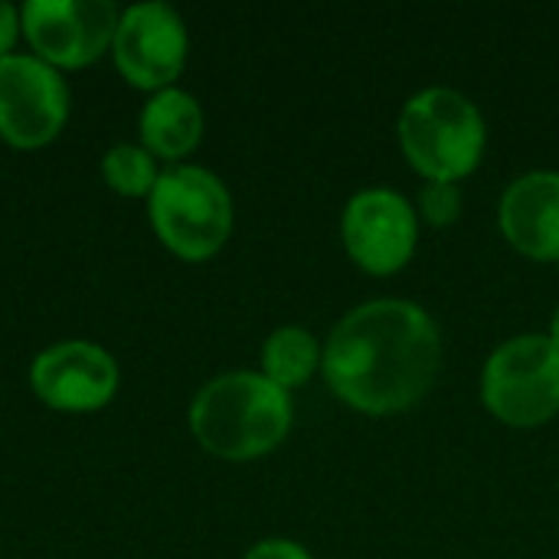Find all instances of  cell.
Here are the masks:
<instances>
[{
  "label": "cell",
  "instance_id": "cell-1",
  "mask_svg": "<svg viewBox=\"0 0 559 559\" xmlns=\"http://www.w3.org/2000/svg\"><path fill=\"white\" fill-rule=\"evenodd\" d=\"M442 367L432 314L406 298H377L347 311L324 344V380L334 396L370 416L416 406Z\"/></svg>",
  "mask_w": 559,
  "mask_h": 559
},
{
  "label": "cell",
  "instance_id": "cell-2",
  "mask_svg": "<svg viewBox=\"0 0 559 559\" xmlns=\"http://www.w3.org/2000/svg\"><path fill=\"white\" fill-rule=\"evenodd\" d=\"M292 393L262 370H229L203 383L190 403V432L203 452L252 462L275 452L292 432Z\"/></svg>",
  "mask_w": 559,
  "mask_h": 559
},
{
  "label": "cell",
  "instance_id": "cell-3",
  "mask_svg": "<svg viewBox=\"0 0 559 559\" xmlns=\"http://www.w3.org/2000/svg\"><path fill=\"white\" fill-rule=\"evenodd\" d=\"M400 147L406 160L426 180L459 183L468 177L485 154V118L481 108L449 85H429L416 92L396 121Z\"/></svg>",
  "mask_w": 559,
  "mask_h": 559
},
{
  "label": "cell",
  "instance_id": "cell-4",
  "mask_svg": "<svg viewBox=\"0 0 559 559\" xmlns=\"http://www.w3.org/2000/svg\"><path fill=\"white\" fill-rule=\"evenodd\" d=\"M147 219L177 259L206 262L233 236V193L210 167L170 164L147 197Z\"/></svg>",
  "mask_w": 559,
  "mask_h": 559
},
{
  "label": "cell",
  "instance_id": "cell-5",
  "mask_svg": "<svg viewBox=\"0 0 559 559\" xmlns=\"http://www.w3.org/2000/svg\"><path fill=\"white\" fill-rule=\"evenodd\" d=\"M481 400L495 419L534 429L559 413V347L550 334H518L485 364Z\"/></svg>",
  "mask_w": 559,
  "mask_h": 559
},
{
  "label": "cell",
  "instance_id": "cell-6",
  "mask_svg": "<svg viewBox=\"0 0 559 559\" xmlns=\"http://www.w3.org/2000/svg\"><path fill=\"white\" fill-rule=\"evenodd\" d=\"M72 92L59 69L33 52L0 59V138L10 147L36 151L56 141L69 121Z\"/></svg>",
  "mask_w": 559,
  "mask_h": 559
},
{
  "label": "cell",
  "instance_id": "cell-7",
  "mask_svg": "<svg viewBox=\"0 0 559 559\" xmlns=\"http://www.w3.org/2000/svg\"><path fill=\"white\" fill-rule=\"evenodd\" d=\"M121 10L111 0H26L20 7L29 52L52 69H85L111 49Z\"/></svg>",
  "mask_w": 559,
  "mask_h": 559
},
{
  "label": "cell",
  "instance_id": "cell-8",
  "mask_svg": "<svg viewBox=\"0 0 559 559\" xmlns=\"http://www.w3.org/2000/svg\"><path fill=\"white\" fill-rule=\"evenodd\" d=\"M187 23L170 3L144 0L121 10L111 39V59L128 85L151 95L170 88L187 69Z\"/></svg>",
  "mask_w": 559,
  "mask_h": 559
},
{
  "label": "cell",
  "instance_id": "cell-9",
  "mask_svg": "<svg viewBox=\"0 0 559 559\" xmlns=\"http://www.w3.org/2000/svg\"><path fill=\"white\" fill-rule=\"evenodd\" d=\"M341 239L364 272L393 275L406 269L416 252L419 213L393 187H364L341 213Z\"/></svg>",
  "mask_w": 559,
  "mask_h": 559
},
{
  "label": "cell",
  "instance_id": "cell-10",
  "mask_svg": "<svg viewBox=\"0 0 559 559\" xmlns=\"http://www.w3.org/2000/svg\"><path fill=\"white\" fill-rule=\"evenodd\" d=\"M118 360L92 341H59L33 357L29 386L56 413H95L118 393Z\"/></svg>",
  "mask_w": 559,
  "mask_h": 559
},
{
  "label": "cell",
  "instance_id": "cell-11",
  "mask_svg": "<svg viewBox=\"0 0 559 559\" xmlns=\"http://www.w3.org/2000/svg\"><path fill=\"white\" fill-rule=\"evenodd\" d=\"M498 226L504 239L540 262L559 259V174H521L498 203Z\"/></svg>",
  "mask_w": 559,
  "mask_h": 559
},
{
  "label": "cell",
  "instance_id": "cell-12",
  "mask_svg": "<svg viewBox=\"0 0 559 559\" xmlns=\"http://www.w3.org/2000/svg\"><path fill=\"white\" fill-rule=\"evenodd\" d=\"M138 131L141 144L154 157L177 164L180 157L193 154L203 141V108L197 95H190L187 88H160L144 102Z\"/></svg>",
  "mask_w": 559,
  "mask_h": 559
},
{
  "label": "cell",
  "instance_id": "cell-13",
  "mask_svg": "<svg viewBox=\"0 0 559 559\" xmlns=\"http://www.w3.org/2000/svg\"><path fill=\"white\" fill-rule=\"evenodd\" d=\"M321 360H324L321 341L308 328H298V324L272 331L259 354L262 377H269L285 393L305 386L321 370Z\"/></svg>",
  "mask_w": 559,
  "mask_h": 559
},
{
  "label": "cell",
  "instance_id": "cell-14",
  "mask_svg": "<svg viewBox=\"0 0 559 559\" xmlns=\"http://www.w3.org/2000/svg\"><path fill=\"white\" fill-rule=\"evenodd\" d=\"M102 177L105 183L121 193V197H151L160 170H157V157L144 147V144H111L102 157Z\"/></svg>",
  "mask_w": 559,
  "mask_h": 559
},
{
  "label": "cell",
  "instance_id": "cell-15",
  "mask_svg": "<svg viewBox=\"0 0 559 559\" xmlns=\"http://www.w3.org/2000/svg\"><path fill=\"white\" fill-rule=\"evenodd\" d=\"M419 219L442 229L452 226L462 216V190L459 183H445V180H426L419 190V206H416Z\"/></svg>",
  "mask_w": 559,
  "mask_h": 559
},
{
  "label": "cell",
  "instance_id": "cell-16",
  "mask_svg": "<svg viewBox=\"0 0 559 559\" xmlns=\"http://www.w3.org/2000/svg\"><path fill=\"white\" fill-rule=\"evenodd\" d=\"M242 559H314L301 544L285 540V537H272V540H259L255 547L246 550Z\"/></svg>",
  "mask_w": 559,
  "mask_h": 559
},
{
  "label": "cell",
  "instance_id": "cell-17",
  "mask_svg": "<svg viewBox=\"0 0 559 559\" xmlns=\"http://www.w3.org/2000/svg\"><path fill=\"white\" fill-rule=\"evenodd\" d=\"M23 36V26H20V7L16 3H7L0 0V59L13 52L16 39Z\"/></svg>",
  "mask_w": 559,
  "mask_h": 559
},
{
  "label": "cell",
  "instance_id": "cell-18",
  "mask_svg": "<svg viewBox=\"0 0 559 559\" xmlns=\"http://www.w3.org/2000/svg\"><path fill=\"white\" fill-rule=\"evenodd\" d=\"M550 341L559 347V308L554 311V318H550Z\"/></svg>",
  "mask_w": 559,
  "mask_h": 559
}]
</instances>
